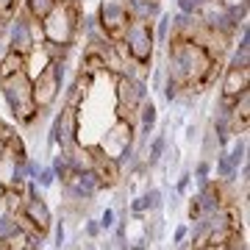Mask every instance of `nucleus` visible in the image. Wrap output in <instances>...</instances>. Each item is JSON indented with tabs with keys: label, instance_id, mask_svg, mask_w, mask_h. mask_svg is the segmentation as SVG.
I'll list each match as a JSON object with an SVG mask.
<instances>
[{
	"label": "nucleus",
	"instance_id": "obj_1",
	"mask_svg": "<svg viewBox=\"0 0 250 250\" xmlns=\"http://www.w3.org/2000/svg\"><path fill=\"white\" fill-rule=\"evenodd\" d=\"M167 67H170V78L178 81L181 89H192L197 81L206 75V70L211 67V59L195 39H187L181 34H172L167 39Z\"/></svg>",
	"mask_w": 250,
	"mask_h": 250
},
{
	"label": "nucleus",
	"instance_id": "obj_2",
	"mask_svg": "<svg viewBox=\"0 0 250 250\" xmlns=\"http://www.w3.org/2000/svg\"><path fill=\"white\" fill-rule=\"evenodd\" d=\"M0 95L9 103L11 117L22 128H31L42 117V111L34 103V81H31L28 72H14L9 78H0Z\"/></svg>",
	"mask_w": 250,
	"mask_h": 250
},
{
	"label": "nucleus",
	"instance_id": "obj_3",
	"mask_svg": "<svg viewBox=\"0 0 250 250\" xmlns=\"http://www.w3.org/2000/svg\"><path fill=\"white\" fill-rule=\"evenodd\" d=\"M81 17H83V14H81L78 0H64V3H59V6L39 22L45 42L72 47L75 39H78V31H81Z\"/></svg>",
	"mask_w": 250,
	"mask_h": 250
},
{
	"label": "nucleus",
	"instance_id": "obj_4",
	"mask_svg": "<svg viewBox=\"0 0 250 250\" xmlns=\"http://www.w3.org/2000/svg\"><path fill=\"white\" fill-rule=\"evenodd\" d=\"M64 75H67V62H47L45 70H39L31 78L34 81V103L42 114L50 111V106L59 100L64 89Z\"/></svg>",
	"mask_w": 250,
	"mask_h": 250
},
{
	"label": "nucleus",
	"instance_id": "obj_5",
	"mask_svg": "<svg viewBox=\"0 0 250 250\" xmlns=\"http://www.w3.org/2000/svg\"><path fill=\"white\" fill-rule=\"evenodd\" d=\"M128 50V59L142 67H150L153 62V45H156V34H153L150 20H131V25L125 28L123 39H120Z\"/></svg>",
	"mask_w": 250,
	"mask_h": 250
},
{
	"label": "nucleus",
	"instance_id": "obj_6",
	"mask_svg": "<svg viewBox=\"0 0 250 250\" xmlns=\"http://www.w3.org/2000/svg\"><path fill=\"white\" fill-rule=\"evenodd\" d=\"M6 42H9V47H6V50H14V53H20V56H25V59H28L36 47L45 42V36H42V25H39L36 20H31L25 11L20 9L17 17L9 22Z\"/></svg>",
	"mask_w": 250,
	"mask_h": 250
},
{
	"label": "nucleus",
	"instance_id": "obj_7",
	"mask_svg": "<svg viewBox=\"0 0 250 250\" xmlns=\"http://www.w3.org/2000/svg\"><path fill=\"white\" fill-rule=\"evenodd\" d=\"M114 95H117V120H128L136 125V111L147 100V83L131 75L117 72V83H114Z\"/></svg>",
	"mask_w": 250,
	"mask_h": 250
},
{
	"label": "nucleus",
	"instance_id": "obj_8",
	"mask_svg": "<svg viewBox=\"0 0 250 250\" xmlns=\"http://www.w3.org/2000/svg\"><path fill=\"white\" fill-rule=\"evenodd\" d=\"M95 20H98L100 31H103L111 42H117V39H123L125 28L131 25L134 14L128 11V6H125L123 0H103L98 14H95Z\"/></svg>",
	"mask_w": 250,
	"mask_h": 250
},
{
	"label": "nucleus",
	"instance_id": "obj_9",
	"mask_svg": "<svg viewBox=\"0 0 250 250\" xmlns=\"http://www.w3.org/2000/svg\"><path fill=\"white\" fill-rule=\"evenodd\" d=\"M75 142H81V111L75 106H64L53 117L50 134H47V145L50 147L59 145V150H64V147H70Z\"/></svg>",
	"mask_w": 250,
	"mask_h": 250
},
{
	"label": "nucleus",
	"instance_id": "obj_10",
	"mask_svg": "<svg viewBox=\"0 0 250 250\" xmlns=\"http://www.w3.org/2000/svg\"><path fill=\"white\" fill-rule=\"evenodd\" d=\"M103 192V184L95 178V172H70V178L62 184V195L67 203H92L95 197Z\"/></svg>",
	"mask_w": 250,
	"mask_h": 250
},
{
	"label": "nucleus",
	"instance_id": "obj_11",
	"mask_svg": "<svg viewBox=\"0 0 250 250\" xmlns=\"http://www.w3.org/2000/svg\"><path fill=\"white\" fill-rule=\"evenodd\" d=\"M89 153H92V172H95V178L103 184V189L120 187V181H123V167L117 164L114 156H108L100 145H89Z\"/></svg>",
	"mask_w": 250,
	"mask_h": 250
},
{
	"label": "nucleus",
	"instance_id": "obj_12",
	"mask_svg": "<svg viewBox=\"0 0 250 250\" xmlns=\"http://www.w3.org/2000/svg\"><path fill=\"white\" fill-rule=\"evenodd\" d=\"M131 142H136L134 123H128V120H114V125L108 128V136L100 142V147H103L108 156H117L125 145H131Z\"/></svg>",
	"mask_w": 250,
	"mask_h": 250
},
{
	"label": "nucleus",
	"instance_id": "obj_13",
	"mask_svg": "<svg viewBox=\"0 0 250 250\" xmlns=\"http://www.w3.org/2000/svg\"><path fill=\"white\" fill-rule=\"evenodd\" d=\"M245 89H250V67H225L220 98H236Z\"/></svg>",
	"mask_w": 250,
	"mask_h": 250
},
{
	"label": "nucleus",
	"instance_id": "obj_14",
	"mask_svg": "<svg viewBox=\"0 0 250 250\" xmlns=\"http://www.w3.org/2000/svg\"><path fill=\"white\" fill-rule=\"evenodd\" d=\"M92 81H95V78H92L89 72L78 70V75H75V81H72V86L64 92V106H75V108H78V106H81V100L89 95Z\"/></svg>",
	"mask_w": 250,
	"mask_h": 250
},
{
	"label": "nucleus",
	"instance_id": "obj_15",
	"mask_svg": "<svg viewBox=\"0 0 250 250\" xmlns=\"http://www.w3.org/2000/svg\"><path fill=\"white\" fill-rule=\"evenodd\" d=\"M128 208H131V214L134 217H142L145 211H161V189H147L145 195L134 197L131 203H128Z\"/></svg>",
	"mask_w": 250,
	"mask_h": 250
},
{
	"label": "nucleus",
	"instance_id": "obj_16",
	"mask_svg": "<svg viewBox=\"0 0 250 250\" xmlns=\"http://www.w3.org/2000/svg\"><path fill=\"white\" fill-rule=\"evenodd\" d=\"M136 117H139V142H147L150 139V131L156 128V120H159V108L153 106L150 100H145L142 106H139V111H136Z\"/></svg>",
	"mask_w": 250,
	"mask_h": 250
},
{
	"label": "nucleus",
	"instance_id": "obj_17",
	"mask_svg": "<svg viewBox=\"0 0 250 250\" xmlns=\"http://www.w3.org/2000/svg\"><path fill=\"white\" fill-rule=\"evenodd\" d=\"M14 72H28V59L14 50H6L0 56V78H9Z\"/></svg>",
	"mask_w": 250,
	"mask_h": 250
},
{
	"label": "nucleus",
	"instance_id": "obj_18",
	"mask_svg": "<svg viewBox=\"0 0 250 250\" xmlns=\"http://www.w3.org/2000/svg\"><path fill=\"white\" fill-rule=\"evenodd\" d=\"M59 3H64V0H22V11H25L31 20L42 22Z\"/></svg>",
	"mask_w": 250,
	"mask_h": 250
},
{
	"label": "nucleus",
	"instance_id": "obj_19",
	"mask_svg": "<svg viewBox=\"0 0 250 250\" xmlns=\"http://www.w3.org/2000/svg\"><path fill=\"white\" fill-rule=\"evenodd\" d=\"M228 156V161H231L233 167L239 170V164H245L248 161V136L245 134H239L236 139H233V145H231V150L225 153Z\"/></svg>",
	"mask_w": 250,
	"mask_h": 250
},
{
	"label": "nucleus",
	"instance_id": "obj_20",
	"mask_svg": "<svg viewBox=\"0 0 250 250\" xmlns=\"http://www.w3.org/2000/svg\"><path fill=\"white\" fill-rule=\"evenodd\" d=\"M217 181H228V184H231L233 178H236V175H239V170H236V167H233L231 161H228V156H225V150H220V156H217Z\"/></svg>",
	"mask_w": 250,
	"mask_h": 250
},
{
	"label": "nucleus",
	"instance_id": "obj_21",
	"mask_svg": "<svg viewBox=\"0 0 250 250\" xmlns=\"http://www.w3.org/2000/svg\"><path fill=\"white\" fill-rule=\"evenodd\" d=\"M164 150H167V136H156V139H153L150 145H147V156H145V159H147V164H159L161 161V156H164Z\"/></svg>",
	"mask_w": 250,
	"mask_h": 250
},
{
	"label": "nucleus",
	"instance_id": "obj_22",
	"mask_svg": "<svg viewBox=\"0 0 250 250\" xmlns=\"http://www.w3.org/2000/svg\"><path fill=\"white\" fill-rule=\"evenodd\" d=\"M6 153H9V156H14V159L22 164V161L28 159V150H25V142H22V136H20V134H11V139L6 142Z\"/></svg>",
	"mask_w": 250,
	"mask_h": 250
},
{
	"label": "nucleus",
	"instance_id": "obj_23",
	"mask_svg": "<svg viewBox=\"0 0 250 250\" xmlns=\"http://www.w3.org/2000/svg\"><path fill=\"white\" fill-rule=\"evenodd\" d=\"M170 28H172V14H161V17L156 20V28H153L156 42H167V39H170Z\"/></svg>",
	"mask_w": 250,
	"mask_h": 250
},
{
	"label": "nucleus",
	"instance_id": "obj_24",
	"mask_svg": "<svg viewBox=\"0 0 250 250\" xmlns=\"http://www.w3.org/2000/svg\"><path fill=\"white\" fill-rule=\"evenodd\" d=\"M50 167H53V172H56V181H62V184H64L67 178H70V172H72L62 150H59V156H53V164H50Z\"/></svg>",
	"mask_w": 250,
	"mask_h": 250
},
{
	"label": "nucleus",
	"instance_id": "obj_25",
	"mask_svg": "<svg viewBox=\"0 0 250 250\" xmlns=\"http://www.w3.org/2000/svg\"><path fill=\"white\" fill-rule=\"evenodd\" d=\"M17 11H20V0H0V20L11 22L17 17Z\"/></svg>",
	"mask_w": 250,
	"mask_h": 250
},
{
	"label": "nucleus",
	"instance_id": "obj_26",
	"mask_svg": "<svg viewBox=\"0 0 250 250\" xmlns=\"http://www.w3.org/2000/svg\"><path fill=\"white\" fill-rule=\"evenodd\" d=\"M14 231H17V220H14V214H0V239L6 242Z\"/></svg>",
	"mask_w": 250,
	"mask_h": 250
},
{
	"label": "nucleus",
	"instance_id": "obj_27",
	"mask_svg": "<svg viewBox=\"0 0 250 250\" xmlns=\"http://www.w3.org/2000/svg\"><path fill=\"white\" fill-rule=\"evenodd\" d=\"M34 184H36L39 189H50V187H53V184H56V172H53V167H42Z\"/></svg>",
	"mask_w": 250,
	"mask_h": 250
},
{
	"label": "nucleus",
	"instance_id": "obj_28",
	"mask_svg": "<svg viewBox=\"0 0 250 250\" xmlns=\"http://www.w3.org/2000/svg\"><path fill=\"white\" fill-rule=\"evenodd\" d=\"M208 175H211V164H208V161H197L195 164V181L197 184H200V187H203L206 181H208Z\"/></svg>",
	"mask_w": 250,
	"mask_h": 250
},
{
	"label": "nucleus",
	"instance_id": "obj_29",
	"mask_svg": "<svg viewBox=\"0 0 250 250\" xmlns=\"http://www.w3.org/2000/svg\"><path fill=\"white\" fill-rule=\"evenodd\" d=\"M64 239H67V228H64V223L59 220V223H53V248L64 250Z\"/></svg>",
	"mask_w": 250,
	"mask_h": 250
},
{
	"label": "nucleus",
	"instance_id": "obj_30",
	"mask_svg": "<svg viewBox=\"0 0 250 250\" xmlns=\"http://www.w3.org/2000/svg\"><path fill=\"white\" fill-rule=\"evenodd\" d=\"M231 67H250V47H236L231 59Z\"/></svg>",
	"mask_w": 250,
	"mask_h": 250
},
{
	"label": "nucleus",
	"instance_id": "obj_31",
	"mask_svg": "<svg viewBox=\"0 0 250 250\" xmlns=\"http://www.w3.org/2000/svg\"><path fill=\"white\" fill-rule=\"evenodd\" d=\"M178 95H181V83L172 81V78H167V83H164V98H167V103L178 100Z\"/></svg>",
	"mask_w": 250,
	"mask_h": 250
},
{
	"label": "nucleus",
	"instance_id": "obj_32",
	"mask_svg": "<svg viewBox=\"0 0 250 250\" xmlns=\"http://www.w3.org/2000/svg\"><path fill=\"white\" fill-rule=\"evenodd\" d=\"M114 223H117V211H114V208H106V211L100 214V220H98L100 231H108V228H114Z\"/></svg>",
	"mask_w": 250,
	"mask_h": 250
},
{
	"label": "nucleus",
	"instance_id": "obj_33",
	"mask_svg": "<svg viewBox=\"0 0 250 250\" xmlns=\"http://www.w3.org/2000/svg\"><path fill=\"white\" fill-rule=\"evenodd\" d=\"M200 217H203V211H200V200H197V195H192L189 197V220L197 223Z\"/></svg>",
	"mask_w": 250,
	"mask_h": 250
},
{
	"label": "nucleus",
	"instance_id": "obj_34",
	"mask_svg": "<svg viewBox=\"0 0 250 250\" xmlns=\"http://www.w3.org/2000/svg\"><path fill=\"white\" fill-rule=\"evenodd\" d=\"M83 233H86V236H89V239H98L100 233V225H98V220H86V223H83Z\"/></svg>",
	"mask_w": 250,
	"mask_h": 250
},
{
	"label": "nucleus",
	"instance_id": "obj_35",
	"mask_svg": "<svg viewBox=\"0 0 250 250\" xmlns=\"http://www.w3.org/2000/svg\"><path fill=\"white\" fill-rule=\"evenodd\" d=\"M189 184H192V172H184L178 178V187H175V195H187L189 192Z\"/></svg>",
	"mask_w": 250,
	"mask_h": 250
},
{
	"label": "nucleus",
	"instance_id": "obj_36",
	"mask_svg": "<svg viewBox=\"0 0 250 250\" xmlns=\"http://www.w3.org/2000/svg\"><path fill=\"white\" fill-rule=\"evenodd\" d=\"M11 134H17V131H14V125H9L6 120H0V142H9Z\"/></svg>",
	"mask_w": 250,
	"mask_h": 250
},
{
	"label": "nucleus",
	"instance_id": "obj_37",
	"mask_svg": "<svg viewBox=\"0 0 250 250\" xmlns=\"http://www.w3.org/2000/svg\"><path fill=\"white\" fill-rule=\"evenodd\" d=\"M187 236H189V228H187V225H178V228H175V233H172V245H184V242H187Z\"/></svg>",
	"mask_w": 250,
	"mask_h": 250
},
{
	"label": "nucleus",
	"instance_id": "obj_38",
	"mask_svg": "<svg viewBox=\"0 0 250 250\" xmlns=\"http://www.w3.org/2000/svg\"><path fill=\"white\" fill-rule=\"evenodd\" d=\"M83 250H98V245H95V239H89L86 245H83Z\"/></svg>",
	"mask_w": 250,
	"mask_h": 250
},
{
	"label": "nucleus",
	"instance_id": "obj_39",
	"mask_svg": "<svg viewBox=\"0 0 250 250\" xmlns=\"http://www.w3.org/2000/svg\"><path fill=\"white\" fill-rule=\"evenodd\" d=\"M0 250H11V248H9V242H3V239H0Z\"/></svg>",
	"mask_w": 250,
	"mask_h": 250
}]
</instances>
